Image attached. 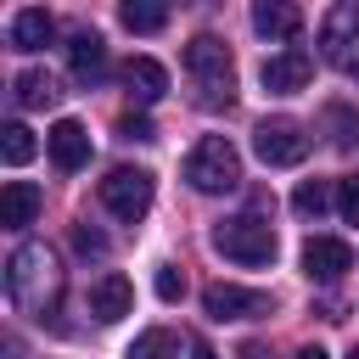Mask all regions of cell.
I'll return each instance as SVG.
<instances>
[{
    "label": "cell",
    "instance_id": "obj_1",
    "mask_svg": "<svg viewBox=\"0 0 359 359\" xmlns=\"http://www.w3.org/2000/svg\"><path fill=\"white\" fill-rule=\"evenodd\" d=\"M6 292H11V303L22 309V314H50L56 309V292H62V264H56V252L45 247V241H22L17 252H11V264H6Z\"/></svg>",
    "mask_w": 359,
    "mask_h": 359
},
{
    "label": "cell",
    "instance_id": "obj_2",
    "mask_svg": "<svg viewBox=\"0 0 359 359\" xmlns=\"http://www.w3.org/2000/svg\"><path fill=\"white\" fill-rule=\"evenodd\" d=\"M185 73L196 79V101L202 107H230L236 101V62H230V45L224 39L196 34L185 45Z\"/></svg>",
    "mask_w": 359,
    "mask_h": 359
},
{
    "label": "cell",
    "instance_id": "obj_3",
    "mask_svg": "<svg viewBox=\"0 0 359 359\" xmlns=\"http://www.w3.org/2000/svg\"><path fill=\"white\" fill-rule=\"evenodd\" d=\"M185 180H191V191H236L241 185V151L224 140V135H208V140H196L191 146V157H185Z\"/></svg>",
    "mask_w": 359,
    "mask_h": 359
},
{
    "label": "cell",
    "instance_id": "obj_4",
    "mask_svg": "<svg viewBox=\"0 0 359 359\" xmlns=\"http://www.w3.org/2000/svg\"><path fill=\"white\" fill-rule=\"evenodd\" d=\"M213 247L230 258V264H247V269H258V264H275V230L258 219V213H236V219H224L219 230H213Z\"/></svg>",
    "mask_w": 359,
    "mask_h": 359
},
{
    "label": "cell",
    "instance_id": "obj_5",
    "mask_svg": "<svg viewBox=\"0 0 359 359\" xmlns=\"http://www.w3.org/2000/svg\"><path fill=\"white\" fill-rule=\"evenodd\" d=\"M252 151H258L264 168H292V163L309 157V129L297 118H264L252 129Z\"/></svg>",
    "mask_w": 359,
    "mask_h": 359
},
{
    "label": "cell",
    "instance_id": "obj_6",
    "mask_svg": "<svg viewBox=\"0 0 359 359\" xmlns=\"http://www.w3.org/2000/svg\"><path fill=\"white\" fill-rule=\"evenodd\" d=\"M320 56L337 73H359V6H331L320 22Z\"/></svg>",
    "mask_w": 359,
    "mask_h": 359
},
{
    "label": "cell",
    "instance_id": "obj_7",
    "mask_svg": "<svg viewBox=\"0 0 359 359\" xmlns=\"http://www.w3.org/2000/svg\"><path fill=\"white\" fill-rule=\"evenodd\" d=\"M101 208L112 219H123V224L146 219V208H151V174L146 168H112L101 180Z\"/></svg>",
    "mask_w": 359,
    "mask_h": 359
},
{
    "label": "cell",
    "instance_id": "obj_8",
    "mask_svg": "<svg viewBox=\"0 0 359 359\" xmlns=\"http://www.w3.org/2000/svg\"><path fill=\"white\" fill-rule=\"evenodd\" d=\"M258 79H264L269 95H297V90H309V79H314V56H309L303 45H286V50H275V56L258 67Z\"/></svg>",
    "mask_w": 359,
    "mask_h": 359
},
{
    "label": "cell",
    "instance_id": "obj_9",
    "mask_svg": "<svg viewBox=\"0 0 359 359\" xmlns=\"http://www.w3.org/2000/svg\"><path fill=\"white\" fill-rule=\"evenodd\" d=\"M202 309L208 320H252V314H269V297L258 286H236V280H213L202 292Z\"/></svg>",
    "mask_w": 359,
    "mask_h": 359
},
{
    "label": "cell",
    "instance_id": "obj_10",
    "mask_svg": "<svg viewBox=\"0 0 359 359\" xmlns=\"http://www.w3.org/2000/svg\"><path fill=\"white\" fill-rule=\"evenodd\" d=\"M45 151H50V163H56L62 174H73V168L90 163V129H84L79 118H56L50 135H45Z\"/></svg>",
    "mask_w": 359,
    "mask_h": 359
},
{
    "label": "cell",
    "instance_id": "obj_11",
    "mask_svg": "<svg viewBox=\"0 0 359 359\" xmlns=\"http://www.w3.org/2000/svg\"><path fill=\"white\" fill-rule=\"evenodd\" d=\"M303 269H309V280H342L353 269V247L337 241V236H309L303 241Z\"/></svg>",
    "mask_w": 359,
    "mask_h": 359
},
{
    "label": "cell",
    "instance_id": "obj_12",
    "mask_svg": "<svg viewBox=\"0 0 359 359\" xmlns=\"http://www.w3.org/2000/svg\"><path fill=\"white\" fill-rule=\"evenodd\" d=\"M129 309H135V286H129L123 275H101V280L90 286V314H95L101 325H118Z\"/></svg>",
    "mask_w": 359,
    "mask_h": 359
},
{
    "label": "cell",
    "instance_id": "obj_13",
    "mask_svg": "<svg viewBox=\"0 0 359 359\" xmlns=\"http://www.w3.org/2000/svg\"><path fill=\"white\" fill-rule=\"evenodd\" d=\"M39 185H28V180H6V191H0V224L6 230H22V224H34V213H39Z\"/></svg>",
    "mask_w": 359,
    "mask_h": 359
},
{
    "label": "cell",
    "instance_id": "obj_14",
    "mask_svg": "<svg viewBox=\"0 0 359 359\" xmlns=\"http://www.w3.org/2000/svg\"><path fill=\"white\" fill-rule=\"evenodd\" d=\"M252 28H258L264 39H297L303 11L286 6V0H258V6H252Z\"/></svg>",
    "mask_w": 359,
    "mask_h": 359
},
{
    "label": "cell",
    "instance_id": "obj_15",
    "mask_svg": "<svg viewBox=\"0 0 359 359\" xmlns=\"http://www.w3.org/2000/svg\"><path fill=\"white\" fill-rule=\"evenodd\" d=\"M50 39H56V22H50L45 6H22V11L11 17V45H17V50H45Z\"/></svg>",
    "mask_w": 359,
    "mask_h": 359
},
{
    "label": "cell",
    "instance_id": "obj_16",
    "mask_svg": "<svg viewBox=\"0 0 359 359\" xmlns=\"http://www.w3.org/2000/svg\"><path fill=\"white\" fill-rule=\"evenodd\" d=\"M123 84H129L135 101H157V95L168 90V73H163V62H151V56H129V62H123Z\"/></svg>",
    "mask_w": 359,
    "mask_h": 359
},
{
    "label": "cell",
    "instance_id": "obj_17",
    "mask_svg": "<svg viewBox=\"0 0 359 359\" xmlns=\"http://www.w3.org/2000/svg\"><path fill=\"white\" fill-rule=\"evenodd\" d=\"M67 62H73V73L79 79H95L101 67H107V45H101V34H73V45H67Z\"/></svg>",
    "mask_w": 359,
    "mask_h": 359
},
{
    "label": "cell",
    "instance_id": "obj_18",
    "mask_svg": "<svg viewBox=\"0 0 359 359\" xmlns=\"http://www.w3.org/2000/svg\"><path fill=\"white\" fill-rule=\"evenodd\" d=\"M11 95H17V107H50L62 90H56V79H50L45 67H28V73H17Z\"/></svg>",
    "mask_w": 359,
    "mask_h": 359
},
{
    "label": "cell",
    "instance_id": "obj_19",
    "mask_svg": "<svg viewBox=\"0 0 359 359\" xmlns=\"http://www.w3.org/2000/svg\"><path fill=\"white\" fill-rule=\"evenodd\" d=\"M331 196H337L331 180H303V185L292 191V213H297V219H320V213L331 208Z\"/></svg>",
    "mask_w": 359,
    "mask_h": 359
},
{
    "label": "cell",
    "instance_id": "obj_20",
    "mask_svg": "<svg viewBox=\"0 0 359 359\" xmlns=\"http://www.w3.org/2000/svg\"><path fill=\"white\" fill-rule=\"evenodd\" d=\"M123 28H129V34H157V28H168V6H157V0H129V6H123Z\"/></svg>",
    "mask_w": 359,
    "mask_h": 359
},
{
    "label": "cell",
    "instance_id": "obj_21",
    "mask_svg": "<svg viewBox=\"0 0 359 359\" xmlns=\"http://www.w3.org/2000/svg\"><path fill=\"white\" fill-rule=\"evenodd\" d=\"M34 151H39V140H34V129H28V123H6V129H0V157H6L11 168H22Z\"/></svg>",
    "mask_w": 359,
    "mask_h": 359
},
{
    "label": "cell",
    "instance_id": "obj_22",
    "mask_svg": "<svg viewBox=\"0 0 359 359\" xmlns=\"http://www.w3.org/2000/svg\"><path fill=\"white\" fill-rule=\"evenodd\" d=\"M123 359H180V337L174 331H140Z\"/></svg>",
    "mask_w": 359,
    "mask_h": 359
},
{
    "label": "cell",
    "instance_id": "obj_23",
    "mask_svg": "<svg viewBox=\"0 0 359 359\" xmlns=\"http://www.w3.org/2000/svg\"><path fill=\"white\" fill-rule=\"evenodd\" d=\"M337 213H342V224H359V174L337 180Z\"/></svg>",
    "mask_w": 359,
    "mask_h": 359
},
{
    "label": "cell",
    "instance_id": "obj_24",
    "mask_svg": "<svg viewBox=\"0 0 359 359\" xmlns=\"http://www.w3.org/2000/svg\"><path fill=\"white\" fill-rule=\"evenodd\" d=\"M151 286H157V297H163V303H180V297H185V275H180L174 264H163Z\"/></svg>",
    "mask_w": 359,
    "mask_h": 359
},
{
    "label": "cell",
    "instance_id": "obj_25",
    "mask_svg": "<svg viewBox=\"0 0 359 359\" xmlns=\"http://www.w3.org/2000/svg\"><path fill=\"white\" fill-rule=\"evenodd\" d=\"M73 247H79V252H107V236L90 230V224H73Z\"/></svg>",
    "mask_w": 359,
    "mask_h": 359
},
{
    "label": "cell",
    "instance_id": "obj_26",
    "mask_svg": "<svg viewBox=\"0 0 359 359\" xmlns=\"http://www.w3.org/2000/svg\"><path fill=\"white\" fill-rule=\"evenodd\" d=\"M118 135H123V140H151V123H146V118H123Z\"/></svg>",
    "mask_w": 359,
    "mask_h": 359
},
{
    "label": "cell",
    "instance_id": "obj_27",
    "mask_svg": "<svg viewBox=\"0 0 359 359\" xmlns=\"http://www.w3.org/2000/svg\"><path fill=\"white\" fill-rule=\"evenodd\" d=\"M241 359H269V353H264V342H241Z\"/></svg>",
    "mask_w": 359,
    "mask_h": 359
},
{
    "label": "cell",
    "instance_id": "obj_28",
    "mask_svg": "<svg viewBox=\"0 0 359 359\" xmlns=\"http://www.w3.org/2000/svg\"><path fill=\"white\" fill-rule=\"evenodd\" d=\"M191 359H219V353H213L208 342H191Z\"/></svg>",
    "mask_w": 359,
    "mask_h": 359
},
{
    "label": "cell",
    "instance_id": "obj_29",
    "mask_svg": "<svg viewBox=\"0 0 359 359\" xmlns=\"http://www.w3.org/2000/svg\"><path fill=\"white\" fill-rule=\"evenodd\" d=\"M297 359H325V348H297Z\"/></svg>",
    "mask_w": 359,
    "mask_h": 359
},
{
    "label": "cell",
    "instance_id": "obj_30",
    "mask_svg": "<svg viewBox=\"0 0 359 359\" xmlns=\"http://www.w3.org/2000/svg\"><path fill=\"white\" fill-rule=\"evenodd\" d=\"M348 359H359V348H353V353H348Z\"/></svg>",
    "mask_w": 359,
    "mask_h": 359
}]
</instances>
